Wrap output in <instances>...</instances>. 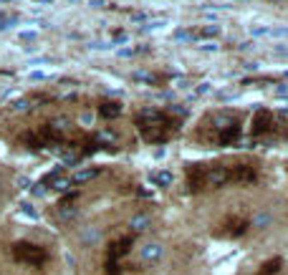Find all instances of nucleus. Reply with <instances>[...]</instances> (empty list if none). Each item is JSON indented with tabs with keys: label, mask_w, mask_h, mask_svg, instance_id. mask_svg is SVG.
I'll return each instance as SVG.
<instances>
[{
	"label": "nucleus",
	"mask_w": 288,
	"mask_h": 275,
	"mask_svg": "<svg viewBox=\"0 0 288 275\" xmlns=\"http://www.w3.org/2000/svg\"><path fill=\"white\" fill-rule=\"evenodd\" d=\"M139 131H142L144 142L159 144V142H167L177 131V122L162 111H144L139 116Z\"/></svg>",
	"instance_id": "1"
},
{
	"label": "nucleus",
	"mask_w": 288,
	"mask_h": 275,
	"mask_svg": "<svg viewBox=\"0 0 288 275\" xmlns=\"http://www.w3.org/2000/svg\"><path fill=\"white\" fill-rule=\"evenodd\" d=\"M271 129H273V114H271L268 109L256 111V116H253V126H250L253 136H263V134H268Z\"/></svg>",
	"instance_id": "4"
},
{
	"label": "nucleus",
	"mask_w": 288,
	"mask_h": 275,
	"mask_svg": "<svg viewBox=\"0 0 288 275\" xmlns=\"http://www.w3.org/2000/svg\"><path fill=\"white\" fill-rule=\"evenodd\" d=\"M228 230H225V235H232V238H238V235H243L245 230H248V220H230L228 225H225Z\"/></svg>",
	"instance_id": "9"
},
{
	"label": "nucleus",
	"mask_w": 288,
	"mask_h": 275,
	"mask_svg": "<svg viewBox=\"0 0 288 275\" xmlns=\"http://www.w3.org/2000/svg\"><path fill=\"white\" fill-rule=\"evenodd\" d=\"M162 258V245H147L142 250V260H147V263H157Z\"/></svg>",
	"instance_id": "10"
},
{
	"label": "nucleus",
	"mask_w": 288,
	"mask_h": 275,
	"mask_svg": "<svg viewBox=\"0 0 288 275\" xmlns=\"http://www.w3.org/2000/svg\"><path fill=\"white\" fill-rule=\"evenodd\" d=\"M152 180L159 184V187H167V184L172 182V174H170V172H159V174H154Z\"/></svg>",
	"instance_id": "13"
},
{
	"label": "nucleus",
	"mask_w": 288,
	"mask_h": 275,
	"mask_svg": "<svg viewBox=\"0 0 288 275\" xmlns=\"http://www.w3.org/2000/svg\"><path fill=\"white\" fill-rule=\"evenodd\" d=\"M21 207H23V212L28 214V217H33V220L38 217V214H35V210H30V205H21Z\"/></svg>",
	"instance_id": "15"
},
{
	"label": "nucleus",
	"mask_w": 288,
	"mask_h": 275,
	"mask_svg": "<svg viewBox=\"0 0 288 275\" xmlns=\"http://www.w3.org/2000/svg\"><path fill=\"white\" fill-rule=\"evenodd\" d=\"M53 187L63 192V189H68V187H71V180H58V182H53Z\"/></svg>",
	"instance_id": "14"
},
{
	"label": "nucleus",
	"mask_w": 288,
	"mask_h": 275,
	"mask_svg": "<svg viewBox=\"0 0 288 275\" xmlns=\"http://www.w3.org/2000/svg\"><path fill=\"white\" fill-rule=\"evenodd\" d=\"M99 174V169H84V172H79V174H74L71 177V184H81V182H88L91 177H96Z\"/></svg>",
	"instance_id": "12"
},
{
	"label": "nucleus",
	"mask_w": 288,
	"mask_h": 275,
	"mask_svg": "<svg viewBox=\"0 0 288 275\" xmlns=\"http://www.w3.org/2000/svg\"><path fill=\"white\" fill-rule=\"evenodd\" d=\"M187 189L190 192L205 189V164H190L187 167Z\"/></svg>",
	"instance_id": "5"
},
{
	"label": "nucleus",
	"mask_w": 288,
	"mask_h": 275,
	"mask_svg": "<svg viewBox=\"0 0 288 275\" xmlns=\"http://www.w3.org/2000/svg\"><path fill=\"white\" fill-rule=\"evenodd\" d=\"M281 268H283V260H281V258H271V260H265V263L260 265L258 275H276Z\"/></svg>",
	"instance_id": "8"
},
{
	"label": "nucleus",
	"mask_w": 288,
	"mask_h": 275,
	"mask_svg": "<svg viewBox=\"0 0 288 275\" xmlns=\"http://www.w3.org/2000/svg\"><path fill=\"white\" fill-rule=\"evenodd\" d=\"M132 243H134V235H124V238L114 240V243L109 245V250H106V260L109 263H116L119 258H124L132 250Z\"/></svg>",
	"instance_id": "3"
},
{
	"label": "nucleus",
	"mask_w": 288,
	"mask_h": 275,
	"mask_svg": "<svg viewBox=\"0 0 288 275\" xmlns=\"http://www.w3.org/2000/svg\"><path fill=\"white\" fill-rule=\"evenodd\" d=\"M99 114H101L104 119L119 116V114H121V104H119V101H101V106H99Z\"/></svg>",
	"instance_id": "7"
},
{
	"label": "nucleus",
	"mask_w": 288,
	"mask_h": 275,
	"mask_svg": "<svg viewBox=\"0 0 288 275\" xmlns=\"http://www.w3.org/2000/svg\"><path fill=\"white\" fill-rule=\"evenodd\" d=\"M230 182H256V169L250 164L230 167Z\"/></svg>",
	"instance_id": "6"
},
{
	"label": "nucleus",
	"mask_w": 288,
	"mask_h": 275,
	"mask_svg": "<svg viewBox=\"0 0 288 275\" xmlns=\"http://www.w3.org/2000/svg\"><path fill=\"white\" fill-rule=\"evenodd\" d=\"M147 214H137V217H132V222H129V227H132V235L134 232H142V230H147Z\"/></svg>",
	"instance_id": "11"
},
{
	"label": "nucleus",
	"mask_w": 288,
	"mask_h": 275,
	"mask_svg": "<svg viewBox=\"0 0 288 275\" xmlns=\"http://www.w3.org/2000/svg\"><path fill=\"white\" fill-rule=\"evenodd\" d=\"M13 258H15L18 263H23V265H30V268H41V265L48 260V252H46L41 245H33V243L21 240V243L13 245Z\"/></svg>",
	"instance_id": "2"
}]
</instances>
